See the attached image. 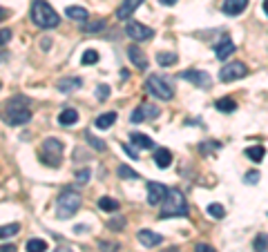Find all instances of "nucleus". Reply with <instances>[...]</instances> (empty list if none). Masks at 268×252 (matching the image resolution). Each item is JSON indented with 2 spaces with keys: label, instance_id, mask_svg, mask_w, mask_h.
I'll list each match as a JSON object with an SVG mask.
<instances>
[{
  "label": "nucleus",
  "instance_id": "nucleus-50",
  "mask_svg": "<svg viewBox=\"0 0 268 252\" xmlns=\"http://www.w3.org/2000/svg\"><path fill=\"white\" fill-rule=\"evenodd\" d=\"M0 89H3V83H0Z\"/></svg>",
  "mask_w": 268,
  "mask_h": 252
},
{
  "label": "nucleus",
  "instance_id": "nucleus-47",
  "mask_svg": "<svg viewBox=\"0 0 268 252\" xmlns=\"http://www.w3.org/2000/svg\"><path fill=\"white\" fill-rule=\"evenodd\" d=\"M50 45H52L50 40H42V42H40V47H42V49H50Z\"/></svg>",
  "mask_w": 268,
  "mask_h": 252
},
{
  "label": "nucleus",
  "instance_id": "nucleus-3",
  "mask_svg": "<svg viewBox=\"0 0 268 252\" xmlns=\"http://www.w3.org/2000/svg\"><path fill=\"white\" fill-rule=\"evenodd\" d=\"M81 203H83V199H81V194H78L76 190H72V188L63 190V192L58 194V199H56V214H58V219H72L78 212Z\"/></svg>",
  "mask_w": 268,
  "mask_h": 252
},
{
  "label": "nucleus",
  "instance_id": "nucleus-21",
  "mask_svg": "<svg viewBox=\"0 0 268 252\" xmlns=\"http://www.w3.org/2000/svg\"><path fill=\"white\" fill-rule=\"evenodd\" d=\"M114 123H117V112H107V114H101L94 121V125H96V130H109Z\"/></svg>",
  "mask_w": 268,
  "mask_h": 252
},
{
  "label": "nucleus",
  "instance_id": "nucleus-1",
  "mask_svg": "<svg viewBox=\"0 0 268 252\" xmlns=\"http://www.w3.org/2000/svg\"><path fill=\"white\" fill-rule=\"evenodd\" d=\"M163 208H161V219H172V217H188L190 214V208H188V201L181 190H168L166 196H163Z\"/></svg>",
  "mask_w": 268,
  "mask_h": 252
},
{
  "label": "nucleus",
  "instance_id": "nucleus-40",
  "mask_svg": "<svg viewBox=\"0 0 268 252\" xmlns=\"http://www.w3.org/2000/svg\"><path fill=\"white\" fill-rule=\"evenodd\" d=\"M194 252H217V250L210 243H197L194 245Z\"/></svg>",
  "mask_w": 268,
  "mask_h": 252
},
{
  "label": "nucleus",
  "instance_id": "nucleus-6",
  "mask_svg": "<svg viewBox=\"0 0 268 252\" xmlns=\"http://www.w3.org/2000/svg\"><path fill=\"white\" fill-rule=\"evenodd\" d=\"M42 161H45L50 168H58L60 161H63V152H65V145L60 143L58 139H45L42 141Z\"/></svg>",
  "mask_w": 268,
  "mask_h": 252
},
{
  "label": "nucleus",
  "instance_id": "nucleus-29",
  "mask_svg": "<svg viewBox=\"0 0 268 252\" xmlns=\"http://www.w3.org/2000/svg\"><path fill=\"white\" fill-rule=\"evenodd\" d=\"M85 139H87V143L92 145V147H94L96 152H105V150H107L105 141H103V139H96V136H94L92 132H85Z\"/></svg>",
  "mask_w": 268,
  "mask_h": 252
},
{
  "label": "nucleus",
  "instance_id": "nucleus-31",
  "mask_svg": "<svg viewBox=\"0 0 268 252\" xmlns=\"http://www.w3.org/2000/svg\"><path fill=\"white\" fill-rule=\"evenodd\" d=\"M18 232H20V225H18V223L0 225V239H9V237H16Z\"/></svg>",
  "mask_w": 268,
  "mask_h": 252
},
{
  "label": "nucleus",
  "instance_id": "nucleus-36",
  "mask_svg": "<svg viewBox=\"0 0 268 252\" xmlns=\"http://www.w3.org/2000/svg\"><path fill=\"white\" fill-rule=\"evenodd\" d=\"M255 252H266V232H259V237L255 239Z\"/></svg>",
  "mask_w": 268,
  "mask_h": 252
},
{
  "label": "nucleus",
  "instance_id": "nucleus-20",
  "mask_svg": "<svg viewBox=\"0 0 268 252\" xmlns=\"http://www.w3.org/2000/svg\"><path fill=\"white\" fill-rule=\"evenodd\" d=\"M154 163L159 165L161 170L170 168V163H172V154H170V150H166V147H159V150L154 152Z\"/></svg>",
  "mask_w": 268,
  "mask_h": 252
},
{
  "label": "nucleus",
  "instance_id": "nucleus-16",
  "mask_svg": "<svg viewBox=\"0 0 268 252\" xmlns=\"http://www.w3.org/2000/svg\"><path fill=\"white\" fill-rule=\"evenodd\" d=\"M137 237H139V241H141L145 248H154V245H161L163 243V237L157 235V232H152V230H141Z\"/></svg>",
  "mask_w": 268,
  "mask_h": 252
},
{
  "label": "nucleus",
  "instance_id": "nucleus-12",
  "mask_svg": "<svg viewBox=\"0 0 268 252\" xmlns=\"http://www.w3.org/2000/svg\"><path fill=\"white\" fill-rule=\"evenodd\" d=\"M143 5V0H123V5L117 9V18L119 20H127V18L134 16V11Z\"/></svg>",
  "mask_w": 268,
  "mask_h": 252
},
{
  "label": "nucleus",
  "instance_id": "nucleus-18",
  "mask_svg": "<svg viewBox=\"0 0 268 252\" xmlns=\"http://www.w3.org/2000/svg\"><path fill=\"white\" fill-rule=\"evenodd\" d=\"M130 141L137 147H141V150H152V147H154V141H152L148 134H141V132H132L130 134Z\"/></svg>",
  "mask_w": 268,
  "mask_h": 252
},
{
  "label": "nucleus",
  "instance_id": "nucleus-2",
  "mask_svg": "<svg viewBox=\"0 0 268 252\" xmlns=\"http://www.w3.org/2000/svg\"><path fill=\"white\" fill-rule=\"evenodd\" d=\"M32 20L36 27H40V29H54V27H58L60 16L56 14V9H54L50 3H45V0H34L32 3Z\"/></svg>",
  "mask_w": 268,
  "mask_h": 252
},
{
  "label": "nucleus",
  "instance_id": "nucleus-48",
  "mask_svg": "<svg viewBox=\"0 0 268 252\" xmlns=\"http://www.w3.org/2000/svg\"><path fill=\"white\" fill-rule=\"evenodd\" d=\"M176 0H161V5H174Z\"/></svg>",
  "mask_w": 268,
  "mask_h": 252
},
{
  "label": "nucleus",
  "instance_id": "nucleus-37",
  "mask_svg": "<svg viewBox=\"0 0 268 252\" xmlns=\"http://www.w3.org/2000/svg\"><path fill=\"white\" fill-rule=\"evenodd\" d=\"M96 98H99V101H107V98H109V87H107V85H99V87H96Z\"/></svg>",
  "mask_w": 268,
  "mask_h": 252
},
{
  "label": "nucleus",
  "instance_id": "nucleus-4",
  "mask_svg": "<svg viewBox=\"0 0 268 252\" xmlns=\"http://www.w3.org/2000/svg\"><path fill=\"white\" fill-rule=\"evenodd\" d=\"M27 105H29V101L23 96H16L14 101L7 103V123L9 125L18 127V125H27V123L32 121V109Z\"/></svg>",
  "mask_w": 268,
  "mask_h": 252
},
{
  "label": "nucleus",
  "instance_id": "nucleus-28",
  "mask_svg": "<svg viewBox=\"0 0 268 252\" xmlns=\"http://www.w3.org/2000/svg\"><path fill=\"white\" fill-rule=\"evenodd\" d=\"M215 107L219 109V112H226V114H230V112H235V109H237V103L233 101V98H219Z\"/></svg>",
  "mask_w": 268,
  "mask_h": 252
},
{
  "label": "nucleus",
  "instance_id": "nucleus-15",
  "mask_svg": "<svg viewBox=\"0 0 268 252\" xmlns=\"http://www.w3.org/2000/svg\"><path fill=\"white\" fill-rule=\"evenodd\" d=\"M127 58H130L134 63V67H139V70H148V58H145V54L137 45L127 47Z\"/></svg>",
  "mask_w": 268,
  "mask_h": 252
},
{
  "label": "nucleus",
  "instance_id": "nucleus-26",
  "mask_svg": "<svg viewBox=\"0 0 268 252\" xmlns=\"http://www.w3.org/2000/svg\"><path fill=\"white\" fill-rule=\"evenodd\" d=\"M246 156L251 158V161L259 163L261 158L266 156V150H264V145H253V147H248V150H246Z\"/></svg>",
  "mask_w": 268,
  "mask_h": 252
},
{
  "label": "nucleus",
  "instance_id": "nucleus-30",
  "mask_svg": "<svg viewBox=\"0 0 268 252\" xmlns=\"http://www.w3.org/2000/svg\"><path fill=\"white\" fill-rule=\"evenodd\" d=\"M101 29H105V20H94V22H83V32L85 34H99Z\"/></svg>",
  "mask_w": 268,
  "mask_h": 252
},
{
  "label": "nucleus",
  "instance_id": "nucleus-8",
  "mask_svg": "<svg viewBox=\"0 0 268 252\" xmlns=\"http://www.w3.org/2000/svg\"><path fill=\"white\" fill-rule=\"evenodd\" d=\"M246 65L241 63V60H235V63H228V65H224V70L219 72V81L221 83H233L237 81V78H241V76H246Z\"/></svg>",
  "mask_w": 268,
  "mask_h": 252
},
{
  "label": "nucleus",
  "instance_id": "nucleus-11",
  "mask_svg": "<svg viewBox=\"0 0 268 252\" xmlns=\"http://www.w3.org/2000/svg\"><path fill=\"white\" fill-rule=\"evenodd\" d=\"M166 192H168V188L163 186V183H157V181L148 183V203L150 205H159L163 201V196H166Z\"/></svg>",
  "mask_w": 268,
  "mask_h": 252
},
{
  "label": "nucleus",
  "instance_id": "nucleus-41",
  "mask_svg": "<svg viewBox=\"0 0 268 252\" xmlns=\"http://www.w3.org/2000/svg\"><path fill=\"white\" fill-rule=\"evenodd\" d=\"M123 150H125V154L130 156V158H134V161H139V154H137V150H132V147H130V145H125V143H123Z\"/></svg>",
  "mask_w": 268,
  "mask_h": 252
},
{
  "label": "nucleus",
  "instance_id": "nucleus-10",
  "mask_svg": "<svg viewBox=\"0 0 268 252\" xmlns=\"http://www.w3.org/2000/svg\"><path fill=\"white\" fill-rule=\"evenodd\" d=\"M159 114H161V109L157 107V105H141V107H137L130 114V121L132 123H143V121H148V119H157Z\"/></svg>",
  "mask_w": 268,
  "mask_h": 252
},
{
  "label": "nucleus",
  "instance_id": "nucleus-19",
  "mask_svg": "<svg viewBox=\"0 0 268 252\" xmlns=\"http://www.w3.org/2000/svg\"><path fill=\"white\" fill-rule=\"evenodd\" d=\"M76 121H78V112H76L74 107H65L63 112L58 114V123H60V125H63V127H70V125H74Z\"/></svg>",
  "mask_w": 268,
  "mask_h": 252
},
{
  "label": "nucleus",
  "instance_id": "nucleus-46",
  "mask_svg": "<svg viewBox=\"0 0 268 252\" xmlns=\"http://www.w3.org/2000/svg\"><path fill=\"white\" fill-rule=\"evenodd\" d=\"M54 252H74V250H72V248H67V245H60V248H56Z\"/></svg>",
  "mask_w": 268,
  "mask_h": 252
},
{
  "label": "nucleus",
  "instance_id": "nucleus-13",
  "mask_svg": "<svg viewBox=\"0 0 268 252\" xmlns=\"http://www.w3.org/2000/svg\"><path fill=\"white\" fill-rule=\"evenodd\" d=\"M230 54H235V42L230 40V36H224V38L215 45V56L219 60H226Z\"/></svg>",
  "mask_w": 268,
  "mask_h": 252
},
{
  "label": "nucleus",
  "instance_id": "nucleus-43",
  "mask_svg": "<svg viewBox=\"0 0 268 252\" xmlns=\"http://www.w3.org/2000/svg\"><path fill=\"white\" fill-rule=\"evenodd\" d=\"M7 18H9V11L5 9V7H0V22H3V20H7Z\"/></svg>",
  "mask_w": 268,
  "mask_h": 252
},
{
  "label": "nucleus",
  "instance_id": "nucleus-22",
  "mask_svg": "<svg viewBox=\"0 0 268 252\" xmlns=\"http://www.w3.org/2000/svg\"><path fill=\"white\" fill-rule=\"evenodd\" d=\"M65 16L67 18H74V20H81V22H85L90 18V14H87V9H85V7H67L65 9Z\"/></svg>",
  "mask_w": 268,
  "mask_h": 252
},
{
  "label": "nucleus",
  "instance_id": "nucleus-32",
  "mask_svg": "<svg viewBox=\"0 0 268 252\" xmlns=\"http://www.w3.org/2000/svg\"><path fill=\"white\" fill-rule=\"evenodd\" d=\"M81 63L83 65H94V63H99V52L96 49H87V52L81 56Z\"/></svg>",
  "mask_w": 268,
  "mask_h": 252
},
{
  "label": "nucleus",
  "instance_id": "nucleus-33",
  "mask_svg": "<svg viewBox=\"0 0 268 252\" xmlns=\"http://www.w3.org/2000/svg\"><path fill=\"white\" fill-rule=\"evenodd\" d=\"M208 214L212 219H224V217H226V210H224L221 203H210L208 205Z\"/></svg>",
  "mask_w": 268,
  "mask_h": 252
},
{
  "label": "nucleus",
  "instance_id": "nucleus-35",
  "mask_svg": "<svg viewBox=\"0 0 268 252\" xmlns=\"http://www.w3.org/2000/svg\"><path fill=\"white\" fill-rule=\"evenodd\" d=\"M99 250H103V252H117L119 250V243L117 241H99Z\"/></svg>",
  "mask_w": 268,
  "mask_h": 252
},
{
  "label": "nucleus",
  "instance_id": "nucleus-38",
  "mask_svg": "<svg viewBox=\"0 0 268 252\" xmlns=\"http://www.w3.org/2000/svg\"><path fill=\"white\" fill-rule=\"evenodd\" d=\"M11 40V29H0V47Z\"/></svg>",
  "mask_w": 268,
  "mask_h": 252
},
{
  "label": "nucleus",
  "instance_id": "nucleus-27",
  "mask_svg": "<svg viewBox=\"0 0 268 252\" xmlns=\"http://www.w3.org/2000/svg\"><path fill=\"white\" fill-rule=\"evenodd\" d=\"M117 174H119V179H127V181H137V179H141V176H139V172H134L132 168H127V165L123 163V165H119L117 168Z\"/></svg>",
  "mask_w": 268,
  "mask_h": 252
},
{
  "label": "nucleus",
  "instance_id": "nucleus-5",
  "mask_svg": "<svg viewBox=\"0 0 268 252\" xmlns=\"http://www.w3.org/2000/svg\"><path fill=\"white\" fill-rule=\"evenodd\" d=\"M145 91H150L152 96L161 98V101H170L174 96V87L168 78L159 76V74H152V76L145 78Z\"/></svg>",
  "mask_w": 268,
  "mask_h": 252
},
{
  "label": "nucleus",
  "instance_id": "nucleus-7",
  "mask_svg": "<svg viewBox=\"0 0 268 252\" xmlns=\"http://www.w3.org/2000/svg\"><path fill=\"white\" fill-rule=\"evenodd\" d=\"M125 34H127V38H132L134 42H143L154 36V29H150L148 25H141L137 20H130L125 25Z\"/></svg>",
  "mask_w": 268,
  "mask_h": 252
},
{
  "label": "nucleus",
  "instance_id": "nucleus-25",
  "mask_svg": "<svg viewBox=\"0 0 268 252\" xmlns=\"http://www.w3.org/2000/svg\"><path fill=\"white\" fill-rule=\"evenodd\" d=\"M50 245H47L45 239H29V241L25 243V250L27 252H45Z\"/></svg>",
  "mask_w": 268,
  "mask_h": 252
},
{
  "label": "nucleus",
  "instance_id": "nucleus-42",
  "mask_svg": "<svg viewBox=\"0 0 268 252\" xmlns=\"http://www.w3.org/2000/svg\"><path fill=\"white\" fill-rule=\"evenodd\" d=\"M123 225H125V221H123V219H119V221H117V219H112V221L107 223V228H112V230H114V228H123Z\"/></svg>",
  "mask_w": 268,
  "mask_h": 252
},
{
  "label": "nucleus",
  "instance_id": "nucleus-23",
  "mask_svg": "<svg viewBox=\"0 0 268 252\" xmlns=\"http://www.w3.org/2000/svg\"><path fill=\"white\" fill-rule=\"evenodd\" d=\"M176 60H179V56L172 52H159L157 54V63H159L161 67H170V65H176Z\"/></svg>",
  "mask_w": 268,
  "mask_h": 252
},
{
  "label": "nucleus",
  "instance_id": "nucleus-44",
  "mask_svg": "<svg viewBox=\"0 0 268 252\" xmlns=\"http://www.w3.org/2000/svg\"><path fill=\"white\" fill-rule=\"evenodd\" d=\"M74 232H76V235H83V232H87V225H76Z\"/></svg>",
  "mask_w": 268,
  "mask_h": 252
},
{
  "label": "nucleus",
  "instance_id": "nucleus-45",
  "mask_svg": "<svg viewBox=\"0 0 268 252\" xmlns=\"http://www.w3.org/2000/svg\"><path fill=\"white\" fill-rule=\"evenodd\" d=\"M14 245H0V252H14Z\"/></svg>",
  "mask_w": 268,
  "mask_h": 252
},
{
  "label": "nucleus",
  "instance_id": "nucleus-14",
  "mask_svg": "<svg viewBox=\"0 0 268 252\" xmlns=\"http://www.w3.org/2000/svg\"><path fill=\"white\" fill-rule=\"evenodd\" d=\"M246 7H248V0H224L221 11L226 16H239Z\"/></svg>",
  "mask_w": 268,
  "mask_h": 252
},
{
  "label": "nucleus",
  "instance_id": "nucleus-34",
  "mask_svg": "<svg viewBox=\"0 0 268 252\" xmlns=\"http://www.w3.org/2000/svg\"><path fill=\"white\" fill-rule=\"evenodd\" d=\"M90 176H92V170H90V168H83V170L76 174V183H78V186H85V183L90 181Z\"/></svg>",
  "mask_w": 268,
  "mask_h": 252
},
{
  "label": "nucleus",
  "instance_id": "nucleus-17",
  "mask_svg": "<svg viewBox=\"0 0 268 252\" xmlns=\"http://www.w3.org/2000/svg\"><path fill=\"white\" fill-rule=\"evenodd\" d=\"M81 85H83L81 78L72 76V78H60L56 83V87H58V91H63V94H70V91H74V89H81Z\"/></svg>",
  "mask_w": 268,
  "mask_h": 252
},
{
  "label": "nucleus",
  "instance_id": "nucleus-39",
  "mask_svg": "<svg viewBox=\"0 0 268 252\" xmlns=\"http://www.w3.org/2000/svg\"><path fill=\"white\" fill-rule=\"evenodd\" d=\"M259 179H261L259 172H248V174H246V183H248V186H255V183H259Z\"/></svg>",
  "mask_w": 268,
  "mask_h": 252
},
{
  "label": "nucleus",
  "instance_id": "nucleus-49",
  "mask_svg": "<svg viewBox=\"0 0 268 252\" xmlns=\"http://www.w3.org/2000/svg\"><path fill=\"white\" fill-rule=\"evenodd\" d=\"M166 252H168V250H166ZM170 252H176V250H170Z\"/></svg>",
  "mask_w": 268,
  "mask_h": 252
},
{
  "label": "nucleus",
  "instance_id": "nucleus-9",
  "mask_svg": "<svg viewBox=\"0 0 268 252\" xmlns=\"http://www.w3.org/2000/svg\"><path fill=\"white\" fill-rule=\"evenodd\" d=\"M181 78L197 87H210L212 85V78L208 72H201V70H188V72H181Z\"/></svg>",
  "mask_w": 268,
  "mask_h": 252
},
{
  "label": "nucleus",
  "instance_id": "nucleus-24",
  "mask_svg": "<svg viewBox=\"0 0 268 252\" xmlns=\"http://www.w3.org/2000/svg\"><path fill=\"white\" fill-rule=\"evenodd\" d=\"M99 208L103 212H117L119 210V201L112 199V196H101L99 199Z\"/></svg>",
  "mask_w": 268,
  "mask_h": 252
}]
</instances>
